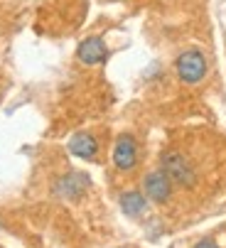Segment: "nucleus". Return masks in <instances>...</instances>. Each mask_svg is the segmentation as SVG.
I'll use <instances>...</instances> for the list:
<instances>
[{
  "mask_svg": "<svg viewBox=\"0 0 226 248\" xmlns=\"http://www.w3.org/2000/svg\"><path fill=\"white\" fill-rule=\"evenodd\" d=\"M160 165H162V172L179 187H192L197 182V172H194L192 162L179 150H165L160 157Z\"/></svg>",
  "mask_w": 226,
  "mask_h": 248,
  "instance_id": "f257e3e1",
  "label": "nucleus"
},
{
  "mask_svg": "<svg viewBox=\"0 0 226 248\" xmlns=\"http://www.w3.org/2000/svg\"><path fill=\"white\" fill-rule=\"evenodd\" d=\"M175 69H177V77L184 81V84H199L204 77H207V57L199 52V49H184L177 62H175Z\"/></svg>",
  "mask_w": 226,
  "mask_h": 248,
  "instance_id": "f03ea898",
  "label": "nucleus"
},
{
  "mask_svg": "<svg viewBox=\"0 0 226 248\" xmlns=\"http://www.w3.org/2000/svg\"><path fill=\"white\" fill-rule=\"evenodd\" d=\"M143 189H145V197L153 199L158 204H165L170 197H172V180L162 172V170H153L145 174L143 180Z\"/></svg>",
  "mask_w": 226,
  "mask_h": 248,
  "instance_id": "7ed1b4c3",
  "label": "nucleus"
},
{
  "mask_svg": "<svg viewBox=\"0 0 226 248\" xmlns=\"http://www.w3.org/2000/svg\"><path fill=\"white\" fill-rule=\"evenodd\" d=\"M113 162H116V167L123 170V172L135 167V162H138V143H135L133 135H128V133L118 135L116 145H113Z\"/></svg>",
  "mask_w": 226,
  "mask_h": 248,
  "instance_id": "20e7f679",
  "label": "nucleus"
},
{
  "mask_svg": "<svg viewBox=\"0 0 226 248\" xmlns=\"http://www.w3.org/2000/svg\"><path fill=\"white\" fill-rule=\"evenodd\" d=\"M77 57H79L81 64H86V66H96V64L106 62V57H108V47H106V42H103L101 37H86V40L77 47Z\"/></svg>",
  "mask_w": 226,
  "mask_h": 248,
  "instance_id": "39448f33",
  "label": "nucleus"
},
{
  "mask_svg": "<svg viewBox=\"0 0 226 248\" xmlns=\"http://www.w3.org/2000/svg\"><path fill=\"white\" fill-rule=\"evenodd\" d=\"M69 153L81 157V160H94L98 153V143L91 133H77L69 140Z\"/></svg>",
  "mask_w": 226,
  "mask_h": 248,
  "instance_id": "423d86ee",
  "label": "nucleus"
},
{
  "mask_svg": "<svg viewBox=\"0 0 226 248\" xmlns=\"http://www.w3.org/2000/svg\"><path fill=\"white\" fill-rule=\"evenodd\" d=\"M86 185H89L86 174H81V172H71V174L62 177V180L54 185V192H57V194H62V197L74 199V197H79V194L86 189Z\"/></svg>",
  "mask_w": 226,
  "mask_h": 248,
  "instance_id": "0eeeda50",
  "label": "nucleus"
},
{
  "mask_svg": "<svg viewBox=\"0 0 226 248\" xmlns=\"http://www.w3.org/2000/svg\"><path fill=\"white\" fill-rule=\"evenodd\" d=\"M121 206H123V211L128 217H140L143 211L147 209V202H145V194H140V192H126V194H121Z\"/></svg>",
  "mask_w": 226,
  "mask_h": 248,
  "instance_id": "6e6552de",
  "label": "nucleus"
},
{
  "mask_svg": "<svg viewBox=\"0 0 226 248\" xmlns=\"http://www.w3.org/2000/svg\"><path fill=\"white\" fill-rule=\"evenodd\" d=\"M194 248H219V246H216V243H214L211 238H204V241H199V243H197Z\"/></svg>",
  "mask_w": 226,
  "mask_h": 248,
  "instance_id": "1a4fd4ad",
  "label": "nucleus"
}]
</instances>
